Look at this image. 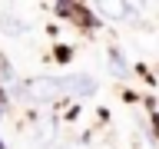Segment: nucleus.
I'll use <instances>...</instances> for the list:
<instances>
[{
	"mask_svg": "<svg viewBox=\"0 0 159 149\" xmlns=\"http://www.w3.org/2000/svg\"><path fill=\"white\" fill-rule=\"evenodd\" d=\"M152 139H159V113H152Z\"/></svg>",
	"mask_w": 159,
	"mask_h": 149,
	"instance_id": "423d86ee",
	"label": "nucleus"
},
{
	"mask_svg": "<svg viewBox=\"0 0 159 149\" xmlns=\"http://www.w3.org/2000/svg\"><path fill=\"white\" fill-rule=\"evenodd\" d=\"M0 30H3L7 37H23V33H27V23L17 20V17H0Z\"/></svg>",
	"mask_w": 159,
	"mask_h": 149,
	"instance_id": "7ed1b4c3",
	"label": "nucleus"
},
{
	"mask_svg": "<svg viewBox=\"0 0 159 149\" xmlns=\"http://www.w3.org/2000/svg\"><path fill=\"white\" fill-rule=\"evenodd\" d=\"M0 149H7V142H3V139H0Z\"/></svg>",
	"mask_w": 159,
	"mask_h": 149,
	"instance_id": "0eeeda50",
	"label": "nucleus"
},
{
	"mask_svg": "<svg viewBox=\"0 0 159 149\" xmlns=\"http://www.w3.org/2000/svg\"><path fill=\"white\" fill-rule=\"evenodd\" d=\"M23 93H27L33 103H50L57 93H63V79L37 76V79H30V83H23Z\"/></svg>",
	"mask_w": 159,
	"mask_h": 149,
	"instance_id": "f257e3e1",
	"label": "nucleus"
},
{
	"mask_svg": "<svg viewBox=\"0 0 159 149\" xmlns=\"http://www.w3.org/2000/svg\"><path fill=\"white\" fill-rule=\"evenodd\" d=\"M109 63H113V70H116V76H126V73H129V66H126V60H123V53H119L116 47L109 50Z\"/></svg>",
	"mask_w": 159,
	"mask_h": 149,
	"instance_id": "20e7f679",
	"label": "nucleus"
},
{
	"mask_svg": "<svg viewBox=\"0 0 159 149\" xmlns=\"http://www.w3.org/2000/svg\"><path fill=\"white\" fill-rule=\"evenodd\" d=\"M57 60H60V63H66V60H70V47H57Z\"/></svg>",
	"mask_w": 159,
	"mask_h": 149,
	"instance_id": "39448f33",
	"label": "nucleus"
},
{
	"mask_svg": "<svg viewBox=\"0 0 159 149\" xmlns=\"http://www.w3.org/2000/svg\"><path fill=\"white\" fill-rule=\"evenodd\" d=\"M63 93H76V96H93L96 93V79L86 76V73H76V76L63 79Z\"/></svg>",
	"mask_w": 159,
	"mask_h": 149,
	"instance_id": "f03ea898",
	"label": "nucleus"
}]
</instances>
